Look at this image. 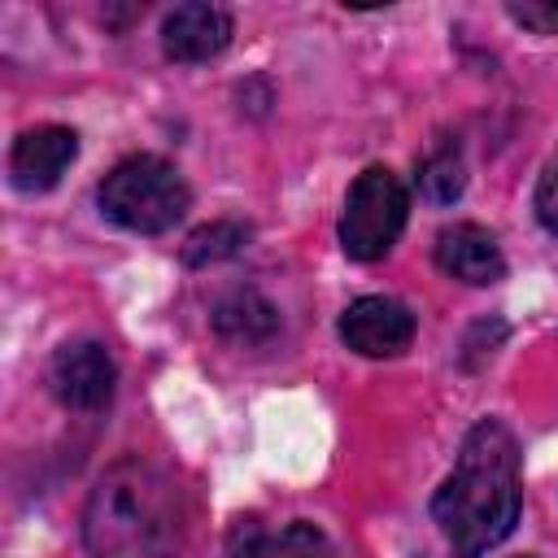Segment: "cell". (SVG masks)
<instances>
[{
	"label": "cell",
	"mask_w": 558,
	"mask_h": 558,
	"mask_svg": "<svg viewBox=\"0 0 558 558\" xmlns=\"http://www.w3.org/2000/svg\"><path fill=\"white\" fill-rule=\"evenodd\" d=\"M244 240H248V227H240V222H209V227H201V231L187 235V244H183V262H187V266L222 262V257L240 253Z\"/></svg>",
	"instance_id": "cell-13"
},
{
	"label": "cell",
	"mask_w": 558,
	"mask_h": 558,
	"mask_svg": "<svg viewBox=\"0 0 558 558\" xmlns=\"http://www.w3.org/2000/svg\"><path fill=\"white\" fill-rule=\"evenodd\" d=\"M275 327H279L275 305L266 296L248 292V288L244 292H231V296H222L214 305V331L222 340H231V344H262V340L275 336Z\"/></svg>",
	"instance_id": "cell-10"
},
{
	"label": "cell",
	"mask_w": 558,
	"mask_h": 558,
	"mask_svg": "<svg viewBox=\"0 0 558 558\" xmlns=\"http://www.w3.org/2000/svg\"><path fill=\"white\" fill-rule=\"evenodd\" d=\"M536 218L545 231L558 235V161H549V170L536 183Z\"/></svg>",
	"instance_id": "cell-15"
},
{
	"label": "cell",
	"mask_w": 558,
	"mask_h": 558,
	"mask_svg": "<svg viewBox=\"0 0 558 558\" xmlns=\"http://www.w3.org/2000/svg\"><path fill=\"white\" fill-rule=\"evenodd\" d=\"M410 214V196L405 183L388 170V166H371L353 179L349 201H344V218H340V244L353 262H379Z\"/></svg>",
	"instance_id": "cell-4"
},
{
	"label": "cell",
	"mask_w": 558,
	"mask_h": 558,
	"mask_svg": "<svg viewBox=\"0 0 558 558\" xmlns=\"http://www.w3.org/2000/svg\"><path fill=\"white\" fill-rule=\"evenodd\" d=\"M231 558H336V554L314 523H283V527L248 532Z\"/></svg>",
	"instance_id": "cell-11"
},
{
	"label": "cell",
	"mask_w": 558,
	"mask_h": 558,
	"mask_svg": "<svg viewBox=\"0 0 558 558\" xmlns=\"http://www.w3.org/2000/svg\"><path fill=\"white\" fill-rule=\"evenodd\" d=\"M462 187H466V166H462L458 148H436V153L418 166V192H423L432 205L458 201Z\"/></svg>",
	"instance_id": "cell-12"
},
{
	"label": "cell",
	"mask_w": 558,
	"mask_h": 558,
	"mask_svg": "<svg viewBox=\"0 0 558 558\" xmlns=\"http://www.w3.org/2000/svg\"><path fill=\"white\" fill-rule=\"evenodd\" d=\"M48 384H52V397L61 405L92 414V410L109 405L113 384H118V366H113V357L100 340H70L52 353Z\"/></svg>",
	"instance_id": "cell-5"
},
{
	"label": "cell",
	"mask_w": 558,
	"mask_h": 558,
	"mask_svg": "<svg viewBox=\"0 0 558 558\" xmlns=\"http://www.w3.org/2000/svg\"><path fill=\"white\" fill-rule=\"evenodd\" d=\"M436 266L449 279H462L471 288L497 283L506 275V257H501L497 240L475 222H453L436 235Z\"/></svg>",
	"instance_id": "cell-9"
},
{
	"label": "cell",
	"mask_w": 558,
	"mask_h": 558,
	"mask_svg": "<svg viewBox=\"0 0 558 558\" xmlns=\"http://www.w3.org/2000/svg\"><path fill=\"white\" fill-rule=\"evenodd\" d=\"M92 558H183V506L170 475L144 458L113 462L83 510Z\"/></svg>",
	"instance_id": "cell-2"
},
{
	"label": "cell",
	"mask_w": 558,
	"mask_h": 558,
	"mask_svg": "<svg viewBox=\"0 0 558 558\" xmlns=\"http://www.w3.org/2000/svg\"><path fill=\"white\" fill-rule=\"evenodd\" d=\"M96 196H100L105 218L135 231V235L170 231L192 205V192H187L183 174L166 157H153V153H135V157L118 161L105 174Z\"/></svg>",
	"instance_id": "cell-3"
},
{
	"label": "cell",
	"mask_w": 558,
	"mask_h": 558,
	"mask_svg": "<svg viewBox=\"0 0 558 558\" xmlns=\"http://www.w3.org/2000/svg\"><path fill=\"white\" fill-rule=\"evenodd\" d=\"M340 340L362 357H397L414 340V314L392 296H362L340 314Z\"/></svg>",
	"instance_id": "cell-6"
},
{
	"label": "cell",
	"mask_w": 558,
	"mask_h": 558,
	"mask_svg": "<svg viewBox=\"0 0 558 558\" xmlns=\"http://www.w3.org/2000/svg\"><path fill=\"white\" fill-rule=\"evenodd\" d=\"M432 514L458 558H480L514 532L519 445L497 418H484L466 432L458 466L432 497Z\"/></svg>",
	"instance_id": "cell-1"
},
{
	"label": "cell",
	"mask_w": 558,
	"mask_h": 558,
	"mask_svg": "<svg viewBox=\"0 0 558 558\" xmlns=\"http://www.w3.org/2000/svg\"><path fill=\"white\" fill-rule=\"evenodd\" d=\"M506 13L536 35H558V0H510Z\"/></svg>",
	"instance_id": "cell-14"
},
{
	"label": "cell",
	"mask_w": 558,
	"mask_h": 558,
	"mask_svg": "<svg viewBox=\"0 0 558 558\" xmlns=\"http://www.w3.org/2000/svg\"><path fill=\"white\" fill-rule=\"evenodd\" d=\"M74 153H78V135L70 126H35L13 144L9 174L22 192H48L70 170Z\"/></svg>",
	"instance_id": "cell-8"
},
{
	"label": "cell",
	"mask_w": 558,
	"mask_h": 558,
	"mask_svg": "<svg viewBox=\"0 0 558 558\" xmlns=\"http://www.w3.org/2000/svg\"><path fill=\"white\" fill-rule=\"evenodd\" d=\"M231 44V13L218 4H179L161 22V48L170 61H209Z\"/></svg>",
	"instance_id": "cell-7"
}]
</instances>
